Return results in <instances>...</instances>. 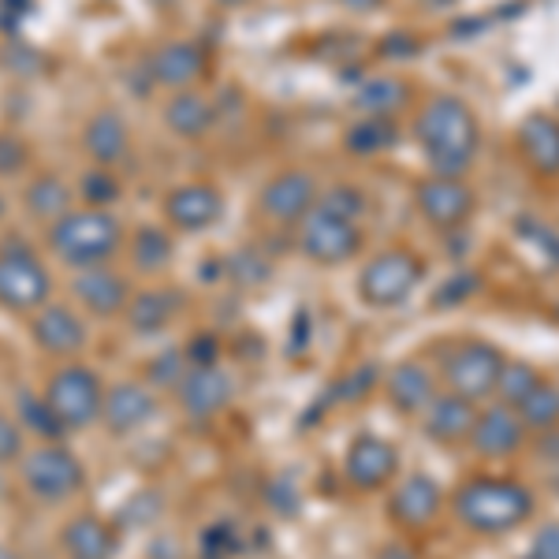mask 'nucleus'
<instances>
[{
    "label": "nucleus",
    "mask_w": 559,
    "mask_h": 559,
    "mask_svg": "<svg viewBox=\"0 0 559 559\" xmlns=\"http://www.w3.org/2000/svg\"><path fill=\"white\" fill-rule=\"evenodd\" d=\"M26 210H31L38 221H60L64 213H71V194L68 187L60 183L57 176H38L31 179V187H26Z\"/></svg>",
    "instance_id": "obj_29"
},
{
    "label": "nucleus",
    "mask_w": 559,
    "mask_h": 559,
    "mask_svg": "<svg viewBox=\"0 0 559 559\" xmlns=\"http://www.w3.org/2000/svg\"><path fill=\"white\" fill-rule=\"evenodd\" d=\"M414 139L426 153L432 176L463 179L481 150V123L463 97L437 94L421 105L418 120H414Z\"/></svg>",
    "instance_id": "obj_1"
},
{
    "label": "nucleus",
    "mask_w": 559,
    "mask_h": 559,
    "mask_svg": "<svg viewBox=\"0 0 559 559\" xmlns=\"http://www.w3.org/2000/svg\"><path fill=\"white\" fill-rule=\"evenodd\" d=\"M157 411V400L146 384L139 381H120L105 392V403H102V421L112 437H128V432L142 429L146 421L153 418Z\"/></svg>",
    "instance_id": "obj_18"
},
{
    "label": "nucleus",
    "mask_w": 559,
    "mask_h": 559,
    "mask_svg": "<svg viewBox=\"0 0 559 559\" xmlns=\"http://www.w3.org/2000/svg\"><path fill=\"white\" fill-rule=\"evenodd\" d=\"M165 123L176 139H202L213 128V105L202 94L176 90V97L165 105Z\"/></svg>",
    "instance_id": "obj_26"
},
{
    "label": "nucleus",
    "mask_w": 559,
    "mask_h": 559,
    "mask_svg": "<svg viewBox=\"0 0 559 559\" xmlns=\"http://www.w3.org/2000/svg\"><path fill=\"white\" fill-rule=\"evenodd\" d=\"M236 548H239V537H236V530H231V522H213L202 534L205 559H228V556H236Z\"/></svg>",
    "instance_id": "obj_37"
},
{
    "label": "nucleus",
    "mask_w": 559,
    "mask_h": 559,
    "mask_svg": "<svg viewBox=\"0 0 559 559\" xmlns=\"http://www.w3.org/2000/svg\"><path fill=\"white\" fill-rule=\"evenodd\" d=\"M373 381H377V366H358L355 373L340 384V400H358V395H366L369 388H373Z\"/></svg>",
    "instance_id": "obj_43"
},
{
    "label": "nucleus",
    "mask_w": 559,
    "mask_h": 559,
    "mask_svg": "<svg viewBox=\"0 0 559 559\" xmlns=\"http://www.w3.org/2000/svg\"><path fill=\"white\" fill-rule=\"evenodd\" d=\"M503 350L489 344V340H459L455 347L444 350L440 362V377H444L448 392L463 395L471 403H485L496 395V381L503 369Z\"/></svg>",
    "instance_id": "obj_5"
},
{
    "label": "nucleus",
    "mask_w": 559,
    "mask_h": 559,
    "mask_svg": "<svg viewBox=\"0 0 559 559\" xmlns=\"http://www.w3.org/2000/svg\"><path fill=\"white\" fill-rule=\"evenodd\" d=\"M540 381H545V377H540L530 362H503L500 381H496V395H500L503 407H519Z\"/></svg>",
    "instance_id": "obj_34"
},
{
    "label": "nucleus",
    "mask_w": 559,
    "mask_h": 559,
    "mask_svg": "<svg viewBox=\"0 0 559 559\" xmlns=\"http://www.w3.org/2000/svg\"><path fill=\"white\" fill-rule=\"evenodd\" d=\"M395 474H400V452H395V444L373 437V432L350 440V448L344 455L347 485H355L358 492H377V489H384V485H392Z\"/></svg>",
    "instance_id": "obj_12"
},
{
    "label": "nucleus",
    "mask_w": 559,
    "mask_h": 559,
    "mask_svg": "<svg viewBox=\"0 0 559 559\" xmlns=\"http://www.w3.org/2000/svg\"><path fill=\"white\" fill-rule=\"evenodd\" d=\"M26 165V146L15 134H0V176H15Z\"/></svg>",
    "instance_id": "obj_42"
},
{
    "label": "nucleus",
    "mask_w": 559,
    "mask_h": 559,
    "mask_svg": "<svg viewBox=\"0 0 559 559\" xmlns=\"http://www.w3.org/2000/svg\"><path fill=\"white\" fill-rule=\"evenodd\" d=\"M52 276L38 254L23 247H8L0 254V306L12 313H31L49 302Z\"/></svg>",
    "instance_id": "obj_9"
},
{
    "label": "nucleus",
    "mask_w": 559,
    "mask_h": 559,
    "mask_svg": "<svg viewBox=\"0 0 559 559\" xmlns=\"http://www.w3.org/2000/svg\"><path fill=\"white\" fill-rule=\"evenodd\" d=\"M231 269H236V276L242 280V284H265L269 273H273V269H269V261L261 258L254 247L239 250V254L231 258Z\"/></svg>",
    "instance_id": "obj_38"
},
{
    "label": "nucleus",
    "mask_w": 559,
    "mask_h": 559,
    "mask_svg": "<svg viewBox=\"0 0 559 559\" xmlns=\"http://www.w3.org/2000/svg\"><path fill=\"white\" fill-rule=\"evenodd\" d=\"M362 247H366L362 221H350V216H340L324 210V205H313L299 221V250L313 265L324 269L347 265V261L358 258Z\"/></svg>",
    "instance_id": "obj_6"
},
{
    "label": "nucleus",
    "mask_w": 559,
    "mask_h": 559,
    "mask_svg": "<svg viewBox=\"0 0 559 559\" xmlns=\"http://www.w3.org/2000/svg\"><path fill=\"white\" fill-rule=\"evenodd\" d=\"M83 146L90 157L97 160V168H112L128 157L131 150V131H128V120L112 108H102L86 120V131H83Z\"/></svg>",
    "instance_id": "obj_24"
},
{
    "label": "nucleus",
    "mask_w": 559,
    "mask_h": 559,
    "mask_svg": "<svg viewBox=\"0 0 559 559\" xmlns=\"http://www.w3.org/2000/svg\"><path fill=\"white\" fill-rule=\"evenodd\" d=\"M384 392H388V403H392L400 414H421L429 407V400L437 395V377L426 362H395L388 369L384 377Z\"/></svg>",
    "instance_id": "obj_22"
},
{
    "label": "nucleus",
    "mask_w": 559,
    "mask_h": 559,
    "mask_svg": "<svg viewBox=\"0 0 559 559\" xmlns=\"http://www.w3.org/2000/svg\"><path fill=\"white\" fill-rule=\"evenodd\" d=\"M71 292H75L79 306H83L86 313H94V318H116V313L128 310V302H131L128 280L105 265L79 269V276L71 280Z\"/></svg>",
    "instance_id": "obj_19"
},
{
    "label": "nucleus",
    "mask_w": 559,
    "mask_h": 559,
    "mask_svg": "<svg viewBox=\"0 0 559 559\" xmlns=\"http://www.w3.org/2000/svg\"><path fill=\"white\" fill-rule=\"evenodd\" d=\"M179 295L173 292H160V287H153V292H142L134 295L128 302V321L134 332H142V336H153V332H160L165 324H173L176 310H179Z\"/></svg>",
    "instance_id": "obj_28"
},
{
    "label": "nucleus",
    "mask_w": 559,
    "mask_h": 559,
    "mask_svg": "<svg viewBox=\"0 0 559 559\" xmlns=\"http://www.w3.org/2000/svg\"><path fill=\"white\" fill-rule=\"evenodd\" d=\"M519 153L540 179H559V120L548 112H530L519 123Z\"/></svg>",
    "instance_id": "obj_20"
},
{
    "label": "nucleus",
    "mask_w": 559,
    "mask_h": 559,
    "mask_svg": "<svg viewBox=\"0 0 559 559\" xmlns=\"http://www.w3.org/2000/svg\"><path fill=\"white\" fill-rule=\"evenodd\" d=\"M537 448H540V455H545V463H559V426L540 432V444Z\"/></svg>",
    "instance_id": "obj_46"
},
{
    "label": "nucleus",
    "mask_w": 559,
    "mask_h": 559,
    "mask_svg": "<svg viewBox=\"0 0 559 559\" xmlns=\"http://www.w3.org/2000/svg\"><path fill=\"white\" fill-rule=\"evenodd\" d=\"M45 403L57 411V418L64 421L68 432L83 429L90 421L102 418V403H105V388L102 377L90 366H64L49 377L45 384Z\"/></svg>",
    "instance_id": "obj_7"
},
{
    "label": "nucleus",
    "mask_w": 559,
    "mask_h": 559,
    "mask_svg": "<svg viewBox=\"0 0 559 559\" xmlns=\"http://www.w3.org/2000/svg\"><path fill=\"white\" fill-rule=\"evenodd\" d=\"M187 362H191V366H213L216 362V340L213 336H194V344L187 347Z\"/></svg>",
    "instance_id": "obj_44"
},
{
    "label": "nucleus",
    "mask_w": 559,
    "mask_h": 559,
    "mask_svg": "<svg viewBox=\"0 0 559 559\" xmlns=\"http://www.w3.org/2000/svg\"><path fill=\"white\" fill-rule=\"evenodd\" d=\"M350 12H377V8L384 4V0H344Z\"/></svg>",
    "instance_id": "obj_48"
},
{
    "label": "nucleus",
    "mask_w": 559,
    "mask_h": 559,
    "mask_svg": "<svg viewBox=\"0 0 559 559\" xmlns=\"http://www.w3.org/2000/svg\"><path fill=\"white\" fill-rule=\"evenodd\" d=\"M0 559H20V556H15V548H8L4 540H0Z\"/></svg>",
    "instance_id": "obj_49"
},
{
    "label": "nucleus",
    "mask_w": 559,
    "mask_h": 559,
    "mask_svg": "<svg viewBox=\"0 0 559 559\" xmlns=\"http://www.w3.org/2000/svg\"><path fill=\"white\" fill-rule=\"evenodd\" d=\"M79 194L90 202V210H105V205H112L116 198L123 194V187L108 168H94V173H86L79 179Z\"/></svg>",
    "instance_id": "obj_35"
},
{
    "label": "nucleus",
    "mask_w": 559,
    "mask_h": 559,
    "mask_svg": "<svg viewBox=\"0 0 559 559\" xmlns=\"http://www.w3.org/2000/svg\"><path fill=\"white\" fill-rule=\"evenodd\" d=\"M421 421H426V437L437 440V444H463V440H471V429L477 421V403L455 392H437L429 407L421 411Z\"/></svg>",
    "instance_id": "obj_21"
},
{
    "label": "nucleus",
    "mask_w": 559,
    "mask_h": 559,
    "mask_svg": "<svg viewBox=\"0 0 559 559\" xmlns=\"http://www.w3.org/2000/svg\"><path fill=\"white\" fill-rule=\"evenodd\" d=\"M15 411H20V426H23V429H31L34 437H41L45 444H57V440L68 432L64 421L57 418V411H52L49 403H45V395L23 392V395H20V403H15Z\"/></svg>",
    "instance_id": "obj_32"
},
{
    "label": "nucleus",
    "mask_w": 559,
    "mask_h": 559,
    "mask_svg": "<svg viewBox=\"0 0 559 559\" xmlns=\"http://www.w3.org/2000/svg\"><path fill=\"white\" fill-rule=\"evenodd\" d=\"M440 508H444V489L429 474L403 477L392 489V496H388V515H392V522L400 530H414V534L429 530L440 519Z\"/></svg>",
    "instance_id": "obj_13"
},
{
    "label": "nucleus",
    "mask_w": 559,
    "mask_h": 559,
    "mask_svg": "<svg viewBox=\"0 0 559 559\" xmlns=\"http://www.w3.org/2000/svg\"><path fill=\"white\" fill-rule=\"evenodd\" d=\"M421 4H429V8H448V4H455V0H421Z\"/></svg>",
    "instance_id": "obj_50"
},
{
    "label": "nucleus",
    "mask_w": 559,
    "mask_h": 559,
    "mask_svg": "<svg viewBox=\"0 0 559 559\" xmlns=\"http://www.w3.org/2000/svg\"><path fill=\"white\" fill-rule=\"evenodd\" d=\"M452 508L463 530L477 537H503L515 534L522 522L534 515V492L515 477L481 474L459 485Z\"/></svg>",
    "instance_id": "obj_2"
},
{
    "label": "nucleus",
    "mask_w": 559,
    "mask_h": 559,
    "mask_svg": "<svg viewBox=\"0 0 559 559\" xmlns=\"http://www.w3.org/2000/svg\"><path fill=\"white\" fill-rule=\"evenodd\" d=\"M123 228L105 210H71L49 224V250L71 269L105 265L120 250Z\"/></svg>",
    "instance_id": "obj_3"
},
{
    "label": "nucleus",
    "mask_w": 559,
    "mask_h": 559,
    "mask_svg": "<svg viewBox=\"0 0 559 559\" xmlns=\"http://www.w3.org/2000/svg\"><path fill=\"white\" fill-rule=\"evenodd\" d=\"M23 459V426L0 414V466Z\"/></svg>",
    "instance_id": "obj_40"
},
{
    "label": "nucleus",
    "mask_w": 559,
    "mask_h": 559,
    "mask_svg": "<svg viewBox=\"0 0 559 559\" xmlns=\"http://www.w3.org/2000/svg\"><path fill=\"white\" fill-rule=\"evenodd\" d=\"M373 559H418V552H414L411 545H403V540H392V545L377 548Z\"/></svg>",
    "instance_id": "obj_47"
},
{
    "label": "nucleus",
    "mask_w": 559,
    "mask_h": 559,
    "mask_svg": "<svg viewBox=\"0 0 559 559\" xmlns=\"http://www.w3.org/2000/svg\"><path fill=\"white\" fill-rule=\"evenodd\" d=\"M34 344L52 358H75L86 347V324L71 306L45 302L41 310H34Z\"/></svg>",
    "instance_id": "obj_16"
},
{
    "label": "nucleus",
    "mask_w": 559,
    "mask_h": 559,
    "mask_svg": "<svg viewBox=\"0 0 559 559\" xmlns=\"http://www.w3.org/2000/svg\"><path fill=\"white\" fill-rule=\"evenodd\" d=\"M526 426H522L515 407H503V403H492V407L477 411V421L471 429V448L485 459H511L522 452L526 444Z\"/></svg>",
    "instance_id": "obj_14"
},
{
    "label": "nucleus",
    "mask_w": 559,
    "mask_h": 559,
    "mask_svg": "<svg viewBox=\"0 0 559 559\" xmlns=\"http://www.w3.org/2000/svg\"><path fill=\"white\" fill-rule=\"evenodd\" d=\"M318 179L302 173V168H287V173H276L261 187L258 210L273 224H299L318 205Z\"/></svg>",
    "instance_id": "obj_11"
},
{
    "label": "nucleus",
    "mask_w": 559,
    "mask_h": 559,
    "mask_svg": "<svg viewBox=\"0 0 559 559\" xmlns=\"http://www.w3.org/2000/svg\"><path fill=\"white\" fill-rule=\"evenodd\" d=\"M153 83L168 90H187L205 75V49L194 41H168L150 57Z\"/></svg>",
    "instance_id": "obj_23"
},
{
    "label": "nucleus",
    "mask_w": 559,
    "mask_h": 559,
    "mask_svg": "<svg viewBox=\"0 0 559 559\" xmlns=\"http://www.w3.org/2000/svg\"><path fill=\"white\" fill-rule=\"evenodd\" d=\"M381 52L384 57H414V52H418V41L407 38V34H395V38H384Z\"/></svg>",
    "instance_id": "obj_45"
},
{
    "label": "nucleus",
    "mask_w": 559,
    "mask_h": 559,
    "mask_svg": "<svg viewBox=\"0 0 559 559\" xmlns=\"http://www.w3.org/2000/svg\"><path fill=\"white\" fill-rule=\"evenodd\" d=\"M519 418L530 432H545L559 426V384L540 381L526 400L519 403Z\"/></svg>",
    "instance_id": "obj_30"
},
{
    "label": "nucleus",
    "mask_w": 559,
    "mask_h": 559,
    "mask_svg": "<svg viewBox=\"0 0 559 559\" xmlns=\"http://www.w3.org/2000/svg\"><path fill=\"white\" fill-rule=\"evenodd\" d=\"M165 216L179 231H205L224 216V194L213 183H187L165 198Z\"/></svg>",
    "instance_id": "obj_17"
},
{
    "label": "nucleus",
    "mask_w": 559,
    "mask_h": 559,
    "mask_svg": "<svg viewBox=\"0 0 559 559\" xmlns=\"http://www.w3.org/2000/svg\"><path fill=\"white\" fill-rule=\"evenodd\" d=\"M426 276V261H421L407 247L381 250L366 261V269L358 273V299L373 310H392L403 306L414 295V287Z\"/></svg>",
    "instance_id": "obj_4"
},
{
    "label": "nucleus",
    "mask_w": 559,
    "mask_h": 559,
    "mask_svg": "<svg viewBox=\"0 0 559 559\" xmlns=\"http://www.w3.org/2000/svg\"><path fill=\"white\" fill-rule=\"evenodd\" d=\"M411 105V86L403 83L400 75H381L369 79V83L358 86L355 94V108L366 116H381V120H392L395 112Z\"/></svg>",
    "instance_id": "obj_27"
},
{
    "label": "nucleus",
    "mask_w": 559,
    "mask_h": 559,
    "mask_svg": "<svg viewBox=\"0 0 559 559\" xmlns=\"http://www.w3.org/2000/svg\"><path fill=\"white\" fill-rule=\"evenodd\" d=\"M481 287V276H474V273H463V276H455V280H448L444 287H440L437 295H432V306H455V302H466L471 295Z\"/></svg>",
    "instance_id": "obj_39"
},
{
    "label": "nucleus",
    "mask_w": 559,
    "mask_h": 559,
    "mask_svg": "<svg viewBox=\"0 0 559 559\" xmlns=\"http://www.w3.org/2000/svg\"><path fill=\"white\" fill-rule=\"evenodd\" d=\"M0 213H4V198H0Z\"/></svg>",
    "instance_id": "obj_52"
},
{
    "label": "nucleus",
    "mask_w": 559,
    "mask_h": 559,
    "mask_svg": "<svg viewBox=\"0 0 559 559\" xmlns=\"http://www.w3.org/2000/svg\"><path fill=\"white\" fill-rule=\"evenodd\" d=\"M530 559H559V522H540L530 540Z\"/></svg>",
    "instance_id": "obj_41"
},
{
    "label": "nucleus",
    "mask_w": 559,
    "mask_h": 559,
    "mask_svg": "<svg viewBox=\"0 0 559 559\" xmlns=\"http://www.w3.org/2000/svg\"><path fill=\"white\" fill-rule=\"evenodd\" d=\"M20 474H23L26 492L38 496L45 503L68 500V496H75L86 481V471H83V463H79V455L60 444H41V448H34L31 455H23Z\"/></svg>",
    "instance_id": "obj_8"
},
{
    "label": "nucleus",
    "mask_w": 559,
    "mask_h": 559,
    "mask_svg": "<svg viewBox=\"0 0 559 559\" xmlns=\"http://www.w3.org/2000/svg\"><path fill=\"white\" fill-rule=\"evenodd\" d=\"M395 139H400V134H395V123L392 120H381V116H366L362 123H355V128L347 131V150L369 157V153L392 150Z\"/></svg>",
    "instance_id": "obj_33"
},
{
    "label": "nucleus",
    "mask_w": 559,
    "mask_h": 559,
    "mask_svg": "<svg viewBox=\"0 0 559 559\" xmlns=\"http://www.w3.org/2000/svg\"><path fill=\"white\" fill-rule=\"evenodd\" d=\"M176 395H179V407L191 414V418H198V421L216 418V414L231 403V377L216 362L191 366L183 377H179Z\"/></svg>",
    "instance_id": "obj_15"
},
{
    "label": "nucleus",
    "mask_w": 559,
    "mask_h": 559,
    "mask_svg": "<svg viewBox=\"0 0 559 559\" xmlns=\"http://www.w3.org/2000/svg\"><path fill=\"white\" fill-rule=\"evenodd\" d=\"M318 205H324V210H332V213H340V216H350V221H362V216H366L362 187H350V183L329 187L324 194H318Z\"/></svg>",
    "instance_id": "obj_36"
},
{
    "label": "nucleus",
    "mask_w": 559,
    "mask_h": 559,
    "mask_svg": "<svg viewBox=\"0 0 559 559\" xmlns=\"http://www.w3.org/2000/svg\"><path fill=\"white\" fill-rule=\"evenodd\" d=\"M216 4H224V8H239V4H250V0H216Z\"/></svg>",
    "instance_id": "obj_51"
},
{
    "label": "nucleus",
    "mask_w": 559,
    "mask_h": 559,
    "mask_svg": "<svg viewBox=\"0 0 559 559\" xmlns=\"http://www.w3.org/2000/svg\"><path fill=\"white\" fill-rule=\"evenodd\" d=\"M64 552L68 559H112L116 556V530L105 519L79 515L64 526Z\"/></svg>",
    "instance_id": "obj_25"
},
{
    "label": "nucleus",
    "mask_w": 559,
    "mask_h": 559,
    "mask_svg": "<svg viewBox=\"0 0 559 559\" xmlns=\"http://www.w3.org/2000/svg\"><path fill=\"white\" fill-rule=\"evenodd\" d=\"M131 261L139 273H160V269L173 261V239H168L165 228H139L131 239Z\"/></svg>",
    "instance_id": "obj_31"
},
{
    "label": "nucleus",
    "mask_w": 559,
    "mask_h": 559,
    "mask_svg": "<svg viewBox=\"0 0 559 559\" xmlns=\"http://www.w3.org/2000/svg\"><path fill=\"white\" fill-rule=\"evenodd\" d=\"M414 205L421 210V216L432 224V228L455 231L463 228L466 221L477 210V198L463 179H448V176H429L414 187Z\"/></svg>",
    "instance_id": "obj_10"
}]
</instances>
